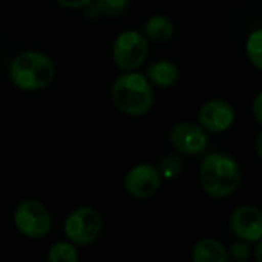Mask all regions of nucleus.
Masks as SVG:
<instances>
[{
  "instance_id": "f257e3e1",
  "label": "nucleus",
  "mask_w": 262,
  "mask_h": 262,
  "mask_svg": "<svg viewBox=\"0 0 262 262\" xmlns=\"http://www.w3.org/2000/svg\"><path fill=\"white\" fill-rule=\"evenodd\" d=\"M241 178V167L233 157L221 152H213L204 157L200 169V183L209 196H230L239 187Z\"/></svg>"
},
{
  "instance_id": "f3484780",
  "label": "nucleus",
  "mask_w": 262,
  "mask_h": 262,
  "mask_svg": "<svg viewBox=\"0 0 262 262\" xmlns=\"http://www.w3.org/2000/svg\"><path fill=\"white\" fill-rule=\"evenodd\" d=\"M129 0H97V6L107 15H118L126 11Z\"/></svg>"
},
{
  "instance_id": "20e7f679",
  "label": "nucleus",
  "mask_w": 262,
  "mask_h": 262,
  "mask_svg": "<svg viewBox=\"0 0 262 262\" xmlns=\"http://www.w3.org/2000/svg\"><path fill=\"white\" fill-rule=\"evenodd\" d=\"M14 226L23 236L37 239L49 233L52 220L41 203L25 200L14 210Z\"/></svg>"
},
{
  "instance_id": "f03ea898",
  "label": "nucleus",
  "mask_w": 262,
  "mask_h": 262,
  "mask_svg": "<svg viewBox=\"0 0 262 262\" xmlns=\"http://www.w3.org/2000/svg\"><path fill=\"white\" fill-rule=\"evenodd\" d=\"M115 106L132 117L144 115L154 104V91L149 78L138 72H127L120 75L111 91Z\"/></svg>"
},
{
  "instance_id": "4be33fe9",
  "label": "nucleus",
  "mask_w": 262,
  "mask_h": 262,
  "mask_svg": "<svg viewBox=\"0 0 262 262\" xmlns=\"http://www.w3.org/2000/svg\"><path fill=\"white\" fill-rule=\"evenodd\" d=\"M255 258H256V261L262 262V238L258 241V246L255 249Z\"/></svg>"
},
{
  "instance_id": "0eeeda50",
  "label": "nucleus",
  "mask_w": 262,
  "mask_h": 262,
  "mask_svg": "<svg viewBox=\"0 0 262 262\" xmlns=\"http://www.w3.org/2000/svg\"><path fill=\"white\" fill-rule=\"evenodd\" d=\"M161 186V173L150 163H140L129 170L124 180V187L129 195L138 200L150 198Z\"/></svg>"
},
{
  "instance_id": "39448f33",
  "label": "nucleus",
  "mask_w": 262,
  "mask_h": 262,
  "mask_svg": "<svg viewBox=\"0 0 262 262\" xmlns=\"http://www.w3.org/2000/svg\"><path fill=\"white\" fill-rule=\"evenodd\" d=\"M149 45L146 37L138 31L121 32L112 46V58L115 64L124 71L138 69L147 57Z\"/></svg>"
},
{
  "instance_id": "aec40b11",
  "label": "nucleus",
  "mask_w": 262,
  "mask_h": 262,
  "mask_svg": "<svg viewBox=\"0 0 262 262\" xmlns=\"http://www.w3.org/2000/svg\"><path fill=\"white\" fill-rule=\"evenodd\" d=\"M55 2L64 8H69V9H78V8L89 5L92 0H55Z\"/></svg>"
},
{
  "instance_id": "6ab92c4d",
  "label": "nucleus",
  "mask_w": 262,
  "mask_h": 262,
  "mask_svg": "<svg viewBox=\"0 0 262 262\" xmlns=\"http://www.w3.org/2000/svg\"><path fill=\"white\" fill-rule=\"evenodd\" d=\"M252 112L255 120L262 126V91L255 97V101L252 104Z\"/></svg>"
},
{
  "instance_id": "2eb2a0df",
  "label": "nucleus",
  "mask_w": 262,
  "mask_h": 262,
  "mask_svg": "<svg viewBox=\"0 0 262 262\" xmlns=\"http://www.w3.org/2000/svg\"><path fill=\"white\" fill-rule=\"evenodd\" d=\"M246 52L250 60V63L262 71V28L253 31L246 43Z\"/></svg>"
},
{
  "instance_id": "4468645a",
  "label": "nucleus",
  "mask_w": 262,
  "mask_h": 262,
  "mask_svg": "<svg viewBox=\"0 0 262 262\" xmlns=\"http://www.w3.org/2000/svg\"><path fill=\"white\" fill-rule=\"evenodd\" d=\"M48 261L49 262H77L78 261V252L71 243H55L49 252H48Z\"/></svg>"
},
{
  "instance_id": "dca6fc26",
  "label": "nucleus",
  "mask_w": 262,
  "mask_h": 262,
  "mask_svg": "<svg viewBox=\"0 0 262 262\" xmlns=\"http://www.w3.org/2000/svg\"><path fill=\"white\" fill-rule=\"evenodd\" d=\"M184 169V161L183 158L178 155V154H167L161 158L160 161V173L161 177L167 178V180H172V178H177L178 175H181Z\"/></svg>"
},
{
  "instance_id": "ddd939ff",
  "label": "nucleus",
  "mask_w": 262,
  "mask_h": 262,
  "mask_svg": "<svg viewBox=\"0 0 262 262\" xmlns=\"http://www.w3.org/2000/svg\"><path fill=\"white\" fill-rule=\"evenodd\" d=\"M143 31L146 37L157 43H164L172 38L175 26L172 20L166 15H152L144 21Z\"/></svg>"
},
{
  "instance_id": "1a4fd4ad",
  "label": "nucleus",
  "mask_w": 262,
  "mask_h": 262,
  "mask_svg": "<svg viewBox=\"0 0 262 262\" xmlns=\"http://www.w3.org/2000/svg\"><path fill=\"white\" fill-rule=\"evenodd\" d=\"M201 126L213 134L226 132L235 123V109L226 100L213 98L206 101L200 109Z\"/></svg>"
},
{
  "instance_id": "9b49d317",
  "label": "nucleus",
  "mask_w": 262,
  "mask_h": 262,
  "mask_svg": "<svg viewBox=\"0 0 262 262\" xmlns=\"http://www.w3.org/2000/svg\"><path fill=\"white\" fill-rule=\"evenodd\" d=\"M146 77L149 78V81H152L160 88H170L178 81L180 71L175 63L169 60H160L147 66Z\"/></svg>"
},
{
  "instance_id": "a211bd4d",
  "label": "nucleus",
  "mask_w": 262,
  "mask_h": 262,
  "mask_svg": "<svg viewBox=\"0 0 262 262\" xmlns=\"http://www.w3.org/2000/svg\"><path fill=\"white\" fill-rule=\"evenodd\" d=\"M227 253H229V258H232L233 261H247L249 256H250V247H249V244L246 241L239 239V241H236V243H233L230 246V249H229Z\"/></svg>"
},
{
  "instance_id": "9d476101",
  "label": "nucleus",
  "mask_w": 262,
  "mask_h": 262,
  "mask_svg": "<svg viewBox=\"0 0 262 262\" xmlns=\"http://www.w3.org/2000/svg\"><path fill=\"white\" fill-rule=\"evenodd\" d=\"M230 229L238 239L258 243L262 238V212L252 206H241L230 216Z\"/></svg>"
},
{
  "instance_id": "412c9836",
  "label": "nucleus",
  "mask_w": 262,
  "mask_h": 262,
  "mask_svg": "<svg viewBox=\"0 0 262 262\" xmlns=\"http://www.w3.org/2000/svg\"><path fill=\"white\" fill-rule=\"evenodd\" d=\"M255 150H256V154H258V157L262 158V132L258 135V138H256V143H255Z\"/></svg>"
},
{
  "instance_id": "423d86ee",
  "label": "nucleus",
  "mask_w": 262,
  "mask_h": 262,
  "mask_svg": "<svg viewBox=\"0 0 262 262\" xmlns=\"http://www.w3.org/2000/svg\"><path fill=\"white\" fill-rule=\"evenodd\" d=\"M101 216L92 207H78L64 220V233L68 239L77 246L94 243L101 232Z\"/></svg>"
},
{
  "instance_id": "7ed1b4c3",
  "label": "nucleus",
  "mask_w": 262,
  "mask_h": 262,
  "mask_svg": "<svg viewBox=\"0 0 262 262\" xmlns=\"http://www.w3.org/2000/svg\"><path fill=\"white\" fill-rule=\"evenodd\" d=\"M54 74L55 69L52 60L37 51L18 54L9 66L12 83L23 91H38L46 88L52 81Z\"/></svg>"
},
{
  "instance_id": "f8f14e48",
  "label": "nucleus",
  "mask_w": 262,
  "mask_h": 262,
  "mask_svg": "<svg viewBox=\"0 0 262 262\" xmlns=\"http://www.w3.org/2000/svg\"><path fill=\"white\" fill-rule=\"evenodd\" d=\"M227 258L226 247L213 238H204L193 247V261L196 262H226Z\"/></svg>"
},
{
  "instance_id": "6e6552de",
  "label": "nucleus",
  "mask_w": 262,
  "mask_h": 262,
  "mask_svg": "<svg viewBox=\"0 0 262 262\" xmlns=\"http://www.w3.org/2000/svg\"><path fill=\"white\" fill-rule=\"evenodd\" d=\"M170 143L173 149L184 155H200L209 143L207 130L196 123L183 121L172 127Z\"/></svg>"
}]
</instances>
